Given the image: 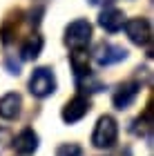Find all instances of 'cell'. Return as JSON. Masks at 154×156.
<instances>
[{
    "instance_id": "cell-1",
    "label": "cell",
    "mask_w": 154,
    "mask_h": 156,
    "mask_svg": "<svg viewBox=\"0 0 154 156\" xmlns=\"http://www.w3.org/2000/svg\"><path fill=\"white\" fill-rule=\"evenodd\" d=\"M118 138V125L116 120L112 116H101L98 120H96L94 125V132H92V145L96 147V150H109L112 145L116 143Z\"/></svg>"
},
{
    "instance_id": "cell-2",
    "label": "cell",
    "mask_w": 154,
    "mask_h": 156,
    "mask_svg": "<svg viewBox=\"0 0 154 156\" xmlns=\"http://www.w3.org/2000/svg\"><path fill=\"white\" fill-rule=\"evenodd\" d=\"M29 91L36 98H47L56 91V74L49 67H38L31 72L29 78Z\"/></svg>"
},
{
    "instance_id": "cell-3",
    "label": "cell",
    "mask_w": 154,
    "mask_h": 156,
    "mask_svg": "<svg viewBox=\"0 0 154 156\" xmlns=\"http://www.w3.org/2000/svg\"><path fill=\"white\" fill-rule=\"evenodd\" d=\"M92 40V25L87 20H74L65 29V45L69 49H85Z\"/></svg>"
},
{
    "instance_id": "cell-4",
    "label": "cell",
    "mask_w": 154,
    "mask_h": 156,
    "mask_svg": "<svg viewBox=\"0 0 154 156\" xmlns=\"http://www.w3.org/2000/svg\"><path fill=\"white\" fill-rule=\"evenodd\" d=\"M123 29L127 34V38L134 42V45L143 47V45H150L152 40V25L148 18H130L123 23Z\"/></svg>"
},
{
    "instance_id": "cell-5",
    "label": "cell",
    "mask_w": 154,
    "mask_h": 156,
    "mask_svg": "<svg viewBox=\"0 0 154 156\" xmlns=\"http://www.w3.org/2000/svg\"><path fill=\"white\" fill-rule=\"evenodd\" d=\"M127 58V49H123L121 45H114V42H98L94 47V60L98 62L101 67L114 65V62H121Z\"/></svg>"
},
{
    "instance_id": "cell-6",
    "label": "cell",
    "mask_w": 154,
    "mask_h": 156,
    "mask_svg": "<svg viewBox=\"0 0 154 156\" xmlns=\"http://www.w3.org/2000/svg\"><path fill=\"white\" fill-rule=\"evenodd\" d=\"M89 107H92V105H89V98H85L83 94H78V96H74L72 101L65 103L60 116H63V120H65L67 125H74V123H78V120L87 114Z\"/></svg>"
},
{
    "instance_id": "cell-7",
    "label": "cell",
    "mask_w": 154,
    "mask_h": 156,
    "mask_svg": "<svg viewBox=\"0 0 154 156\" xmlns=\"http://www.w3.org/2000/svg\"><path fill=\"white\" fill-rule=\"evenodd\" d=\"M138 91H141V85H138V83H134V80H132V83H123L121 87L114 91V96H112V103H114L116 109H127L130 105L136 101Z\"/></svg>"
},
{
    "instance_id": "cell-8",
    "label": "cell",
    "mask_w": 154,
    "mask_h": 156,
    "mask_svg": "<svg viewBox=\"0 0 154 156\" xmlns=\"http://www.w3.org/2000/svg\"><path fill=\"white\" fill-rule=\"evenodd\" d=\"M123 23H125V13L121 9H116V7H107V9H103L98 13V25L103 27L105 31H109V34L121 31Z\"/></svg>"
},
{
    "instance_id": "cell-9",
    "label": "cell",
    "mask_w": 154,
    "mask_h": 156,
    "mask_svg": "<svg viewBox=\"0 0 154 156\" xmlns=\"http://www.w3.org/2000/svg\"><path fill=\"white\" fill-rule=\"evenodd\" d=\"M20 107H23V96L16 91H9L0 98V118L5 120H13L20 116Z\"/></svg>"
},
{
    "instance_id": "cell-10",
    "label": "cell",
    "mask_w": 154,
    "mask_h": 156,
    "mask_svg": "<svg viewBox=\"0 0 154 156\" xmlns=\"http://www.w3.org/2000/svg\"><path fill=\"white\" fill-rule=\"evenodd\" d=\"M13 150H16L18 154H34L38 150V134L34 132V129H23L16 136V140H13Z\"/></svg>"
},
{
    "instance_id": "cell-11",
    "label": "cell",
    "mask_w": 154,
    "mask_h": 156,
    "mask_svg": "<svg viewBox=\"0 0 154 156\" xmlns=\"http://www.w3.org/2000/svg\"><path fill=\"white\" fill-rule=\"evenodd\" d=\"M40 51H43V38L38 36V34H34L25 40V45L20 47V56H23V60H34L38 58Z\"/></svg>"
},
{
    "instance_id": "cell-12",
    "label": "cell",
    "mask_w": 154,
    "mask_h": 156,
    "mask_svg": "<svg viewBox=\"0 0 154 156\" xmlns=\"http://www.w3.org/2000/svg\"><path fill=\"white\" fill-rule=\"evenodd\" d=\"M69 62H72V67L76 72V78L89 74V56L85 49H74V54L69 56Z\"/></svg>"
},
{
    "instance_id": "cell-13",
    "label": "cell",
    "mask_w": 154,
    "mask_h": 156,
    "mask_svg": "<svg viewBox=\"0 0 154 156\" xmlns=\"http://www.w3.org/2000/svg\"><path fill=\"white\" fill-rule=\"evenodd\" d=\"M56 156H83V147L76 143H63L56 150Z\"/></svg>"
},
{
    "instance_id": "cell-14",
    "label": "cell",
    "mask_w": 154,
    "mask_h": 156,
    "mask_svg": "<svg viewBox=\"0 0 154 156\" xmlns=\"http://www.w3.org/2000/svg\"><path fill=\"white\" fill-rule=\"evenodd\" d=\"M89 2H92V5H109L112 0H89Z\"/></svg>"
}]
</instances>
